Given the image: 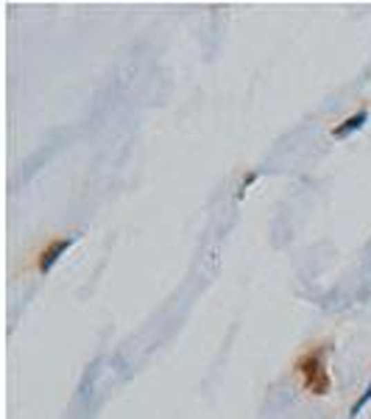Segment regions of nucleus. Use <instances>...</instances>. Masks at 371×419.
I'll list each match as a JSON object with an SVG mask.
<instances>
[{"label": "nucleus", "mask_w": 371, "mask_h": 419, "mask_svg": "<svg viewBox=\"0 0 371 419\" xmlns=\"http://www.w3.org/2000/svg\"><path fill=\"white\" fill-rule=\"evenodd\" d=\"M327 355H330V346L327 344H316V346L305 349V353L293 364L296 375L302 378L305 391H310L316 397H324L332 389V378H330V369H327Z\"/></svg>", "instance_id": "1"}, {"label": "nucleus", "mask_w": 371, "mask_h": 419, "mask_svg": "<svg viewBox=\"0 0 371 419\" xmlns=\"http://www.w3.org/2000/svg\"><path fill=\"white\" fill-rule=\"evenodd\" d=\"M368 400H371V383L365 386V391H363V394L357 397V402L352 405V411H349V419H357V413L365 408V402H368Z\"/></svg>", "instance_id": "4"}, {"label": "nucleus", "mask_w": 371, "mask_h": 419, "mask_svg": "<svg viewBox=\"0 0 371 419\" xmlns=\"http://www.w3.org/2000/svg\"><path fill=\"white\" fill-rule=\"evenodd\" d=\"M254 179H257V174H249V176H246V179H243V190H246V187H249V185H251V182H254Z\"/></svg>", "instance_id": "5"}, {"label": "nucleus", "mask_w": 371, "mask_h": 419, "mask_svg": "<svg viewBox=\"0 0 371 419\" xmlns=\"http://www.w3.org/2000/svg\"><path fill=\"white\" fill-rule=\"evenodd\" d=\"M76 238L79 235H64V238H53L45 249H42V254H39V263H37V268H39V274H48L56 263H59V257L76 243Z\"/></svg>", "instance_id": "2"}, {"label": "nucleus", "mask_w": 371, "mask_h": 419, "mask_svg": "<svg viewBox=\"0 0 371 419\" xmlns=\"http://www.w3.org/2000/svg\"><path fill=\"white\" fill-rule=\"evenodd\" d=\"M365 120H368V112H365V109H360V112L349 115L343 123H338V126L332 129V137H335V140H343V137H349L352 131H360V129L365 126Z\"/></svg>", "instance_id": "3"}]
</instances>
